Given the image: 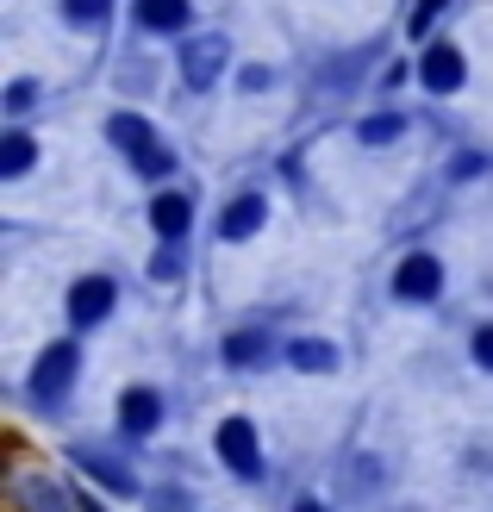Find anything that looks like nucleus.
I'll use <instances>...</instances> for the list:
<instances>
[{
	"mask_svg": "<svg viewBox=\"0 0 493 512\" xmlns=\"http://www.w3.org/2000/svg\"><path fill=\"white\" fill-rule=\"evenodd\" d=\"M219 456H225V469H231V475H244V481L263 475V450H256L250 419H225V425H219Z\"/></svg>",
	"mask_w": 493,
	"mask_h": 512,
	"instance_id": "nucleus-1",
	"label": "nucleus"
},
{
	"mask_svg": "<svg viewBox=\"0 0 493 512\" xmlns=\"http://www.w3.org/2000/svg\"><path fill=\"white\" fill-rule=\"evenodd\" d=\"M75 344H50L44 356H38V369H32V394L38 400H57V394H69V381H75Z\"/></svg>",
	"mask_w": 493,
	"mask_h": 512,
	"instance_id": "nucleus-2",
	"label": "nucleus"
},
{
	"mask_svg": "<svg viewBox=\"0 0 493 512\" xmlns=\"http://www.w3.org/2000/svg\"><path fill=\"white\" fill-rule=\"evenodd\" d=\"M437 288H444V269H437V256H406V263L394 269V294L400 300H431Z\"/></svg>",
	"mask_w": 493,
	"mask_h": 512,
	"instance_id": "nucleus-3",
	"label": "nucleus"
},
{
	"mask_svg": "<svg viewBox=\"0 0 493 512\" xmlns=\"http://www.w3.org/2000/svg\"><path fill=\"white\" fill-rule=\"evenodd\" d=\"M107 313H113V281L107 275H82L75 294H69V319L75 325H100Z\"/></svg>",
	"mask_w": 493,
	"mask_h": 512,
	"instance_id": "nucleus-4",
	"label": "nucleus"
},
{
	"mask_svg": "<svg viewBox=\"0 0 493 512\" xmlns=\"http://www.w3.org/2000/svg\"><path fill=\"white\" fill-rule=\"evenodd\" d=\"M157 425H163V400L150 388H125V400H119V431L125 438H150Z\"/></svg>",
	"mask_w": 493,
	"mask_h": 512,
	"instance_id": "nucleus-5",
	"label": "nucleus"
},
{
	"mask_svg": "<svg viewBox=\"0 0 493 512\" xmlns=\"http://www.w3.org/2000/svg\"><path fill=\"white\" fill-rule=\"evenodd\" d=\"M13 494H19V506H25V512H75V506H69V494H63L50 475H19V481H13Z\"/></svg>",
	"mask_w": 493,
	"mask_h": 512,
	"instance_id": "nucleus-6",
	"label": "nucleus"
},
{
	"mask_svg": "<svg viewBox=\"0 0 493 512\" xmlns=\"http://www.w3.org/2000/svg\"><path fill=\"white\" fill-rule=\"evenodd\" d=\"M219 63H225V38H194L188 50H181V75H188L194 88H206L219 75Z\"/></svg>",
	"mask_w": 493,
	"mask_h": 512,
	"instance_id": "nucleus-7",
	"label": "nucleus"
},
{
	"mask_svg": "<svg viewBox=\"0 0 493 512\" xmlns=\"http://www.w3.org/2000/svg\"><path fill=\"white\" fill-rule=\"evenodd\" d=\"M150 225H157V232L175 244V238L194 225V200H188V194H157V200H150Z\"/></svg>",
	"mask_w": 493,
	"mask_h": 512,
	"instance_id": "nucleus-8",
	"label": "nucleus"
},
{
	"mask_svg": "<svg viewBox=\"0 0 493 512\" xmlns=\"http://www.w3.org/2000/svg\"><path fill=\"white\" fill-rule=\"evenodd\" d=\"M456 82H462V50H456V44H431V50H425V88L450 94Z\"/></svg>",
	"mask_w": 493,
	"mask_h": 512,
	"instance_id": "nucleus-9",
	"label": "nucleus"
},
{
	"mask_svg": "<svg viewBox=\"0 0 493 512\" xmlns=\"http://www.w3.org/2000/svg\"><path fill=\"white\" fill-rule=\"evenodd\" d=\"M256 225H263V194H244V200H231L225 207V219H219V232L238 244V238H250Z\"/></svg>",
	"mask_w": 493,
	"mask_h": 512,
	"instance_id": "nucleus-10",
	"label": "nucleus"
},
{
	"mask_svg": "<svg viewBox=\"0 0 493 512\" xmlns=\"http://www.w3.org/2000/svg\"><path fill=\"white\" fill-rule=\"evenodd\" d=\"M138 19L150 32H181L188 25V0H138Z\"/></svg>",
	"mask_w": 493,
	"mask_h": 512,
	"instance_id": "nucleus-11",
	"label": "nucleus"
},
{
	"mask_svg": "<svg viewBox=\"0 0 493 512\" xmlns=\"http://www.w3.org/2000/svg\"><path fill=\"white\" fill-rule=\"evenodd\" d=\"M107 138H113V144H125V150H132V157H138V150H150V144H157V132H150V125H144L138 113H113Z\"/></svg>",
	"mask_w": 493,
	"mask_h": 512,
	"instance_id": "nucleus-12",
	"label": "nucleus"
},
{
	"mask_svg": "<svg viewBox=\"0 0 493 512\" xmlns=\"http://www.w3.org/2000/svg\"><path fill=\"white\" fill-rule=\"evenodd\" d=\"M288 363H294V369L325 375V369H337V350H331L325 338H300V344H288Z\"/></svg>",
	"mask_w": 493,
	"mask_h": 512,
	"instance_id": "nucleus-13",
	"label": "nucleus"
},
{
	"mask_svg": "<svg viewBox=\"0 0 493 512\" xmlns=\"http://www.w3.org/2000/svg\"><path fill=\"white\" fill-rule=\"evenodd\" d=\"M75 463H82V469H88L94 481H107L113 494H132V475H125L119 463H107V456H94V450H82V456H75Z\"/></svg>",
	"mask_w": 493,
	"mask_h": 512,
	"instance_id": "nucleus-14",
	"label": "nucleus"
},
{
	"mask_svg": "<svg viewBox=\"0 0 493 512\" xmlns=\"http://www.w3.org/2000/svg\"><path fill=\"white\" fill-rule=\"evenodd\" d=\"M0 144H7V150H0V175H25V169H32V138H25V132H7Z\"/></svg>",
	"mask_w": 493,
	"mask_h": 512,
	"instance_id": "nucleus-15",
	"label": "nucleus"
},
{
	"mask_svg": "<svg viewBox=\"0 0 493 512\" xmlns=\"http://www.w3.org/2000/svg\"><path fill=\"white\" fill-rule=\"evenodd\" d=\"M225 363H263V338H256V331H238V338H225Z\"/></svg>",
	"mask_w": 493,
	"mask_h": 512,
	"instance_id": "nucleus-16",
	"label": "nucleus"
},
{
	"mask_svg": "<svg viewBox=\"0 0 493 512\" xmlns=\"http://www.w3.org/2000/svg\"><path fill=\"white\" fill-rule=\"evenodd\" d=\"M144 175H169L175 169V157H169V150H157V144H150V150H138V157H132Z\"/></svg>",
	"mask_w": 493,
	"mask_h": 512,
	"instance_id": "nucleus-17",
	"label": "nucleus"
},
{
	"mask_svg": "<svg viewBox=\"0 0 493 512\" xmlns=\"http://www.w3.org/2000/svg\"><path fill=\"white\" fill-rule=\"evenodd\" d=\"M356 138H362V144H387V138H400V119H369Z\"/></svg>",
	"mask_w": 493,
	"mask_h": 512,
	"instance_id": "nucleus-18",
	"label": "nucleus"
},
{
	"mask_svg": "<svg viewBox=\"0 0 493 512\" xmlns=\"http://www.w3.org/2000/svg\"><path fill=\"white\" fill-rule=\"evenodd\" d=\"M63 7H69V19H82V25L107 19V0H63Z\"/></svg>",
	"mask_w": 493,
	"mask_h": 512,
	"instance_id": "nucleus-19",
	"label": "nucleus"
},
{
	"mask_svg": "<svg viewBox=\"0 0 493 512\" xmlns=\"http://www.w3.org/2000/svg\"><path fill=\"white\" fill-rule=\"evenodd\" d=\"M32 100H38V88H32V82H13V88H7V107H13V113H25Z\"/></svg>",
	"mask_w": 493,
	"mask_h": 512,
	"instance_id": "nucleus-20",
	"label": "nucleus"
},
{
	"mask_svg": "<svg viewBox=\"0 0 493 512\" xmlns=\"http://www.w3.org/2000/svg\"><path fill=\"white\" fill-rule=\"evenodd\" d=\"M475 363H481V369H493V325H481V331H475Z\"/></svg>",
	"mask_w": 493,
	"mask_h": 512,
	"instance_id": "nucleus-21",
	"label": "nucleus"
},
{
	"mask_svg": "<svg viewBox=\"0 0 493 512\" xmlns=\"http://www.w3.org/2000/svg\"><path fill=\"white\" fill-rule=\"evenodd\" d=\"M294 512H319V506H313V500H306V506H294Z\"/></svg>",
	"mask_w": 493,
	"mask_h": 512,
	"instance_id": "nucleus-22",
	"label": "nucleus"
}]
</instances>
